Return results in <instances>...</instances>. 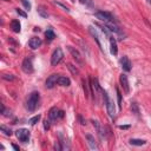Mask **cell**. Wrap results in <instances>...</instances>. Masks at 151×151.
<instances>
[{"label":"cell","mask_w":151,"mask_h":151,"mask_svg":"<svg viewBox=\"0 0 151 151\" xmlns=\"http://www.w3.org/2000/svg\"><path fill=\"white\" fill-rule=\"evenodd\" d=\"M39 100H40V95H39V92H37V91L32 92V93L29 96L27 100H26V107H27V110L31 111V112H33V111L37 109L38 104H39Z\"/></svg>","instance_id":"obj_1"},{"label":"cell","mask_w":151,"mask_h":151,"mask_svg":"<svg viewBox=\"0 0 151 151\" xmlns=\"http://www.w3.org/2000/svg\"><path fill=\"white\" fill-rule=\"evenodd\" d=\"M95 16H96L97 19L104 21V24H107V22H116L117 24V20L115 19V17H113L111 13H109V12L99 11V12H96Z\"/></svg>","instance_id":"obj_2"},{"label":"cell","mask_w":151,"mask_h":151,"mask_svg":"<svg viewBox=\"0 0 151 151\" xmlns=\"http://www.w3.org/2000/svg\"><path fill=\"white\" fill-rule=\"evenodd\" d=\"M102 96L105 100V105H106V110H107V113H109V116L111 118H113V116H115V105H113V102L109 98L107 93L105 91L102 92Z\"/></svg>","instance_id":"obj_3"},{"label":"cell","mask_w":151,"mask_h":151,"mask_svg":"<svg viewBox=\"0 0 151 151\" xmlns=\"http://www.w3.org/2000/svg\"><path fill=\"white\" fill-rule=\"evenodd\" d=\"M63 58H64V52H63V50L60 47L56 48L54 52L52 53V57H51V65L52 66H57L59 63L61 61Z\"/></svg>","instance_id":"obj_4"},{"label":"cell","mask_w":151,"mask_h":151,"mask_svg":"<svg viewBox=\"0 0 151 151\" xmlns=\"http://www.w3.org/2000/svg\"><path fill=\"white\" fill-rule=\"evenodd\" d=\"M21 69L25 73H32L33 72V58L32 57L25 58L24 61H22Z\"/></svg>","instance_id":"obj_5"},{"label":"cell","mask_w":151,"mask_h":151,"mask_svg":"<svg viewBox=\"0 0 151 151\" xmlns=\"http://www.w3.org/2000/svg\"><path fill=\"white\" fill-rule=\"evenodd\" d=\"M16 136L18 137V139L22 143H27L30 139V131L27 129H19L16 131Z\"/></svg>","instance_id":"obj_6"},{"label":"cell","mask_w":151,"mask_h":151,"mask_svg":"<svg viewBox=\"0 0 151 151\" xmlns=\"http://www.w3.org/2000/svg\"><path fill=\"white\" fill-rule=\"evenodd\" d=\"M67 50L70 51V53L72 54V57H73V59L76 60V63H78L79 65H83L84 60H83V57H82V54L79 53L78 50L74 48V47H72V46H67Z\"/></svg>","instance_id":"obj_7"},{"label":"cell","mask_w":151,"mask_h":151,"mask_svg":"<svg viewBox=\"0 0 151 151\" xmlns=\"http://www.w3.org/2000/svg\"><path fill=\"white\" fill-rule=\"evenodd\" d=\"M48 117H50V119H52V120H56L57 118H63V117H64V111L58 110L57 107H52V109H50V111H48Z\"/></svg>","instance_id":"obj_8"},{"label":"cell","mask_w":151,"mask_h":151,"mask_svg":"<svg viewBox=\"0 0 151 151\" xmlns=\"http://www.w3.org/2000/svg\"><path fill=\"white\" fill-rule=\"evenodd\" d=\"M119 80H120V85L123 87V90L125 93H129L130 92V85H129V79H128V76L125 73H122L120 77H119Z\"/></svg>","instance_id":"obj_9"},{"label":"cell","mask_w":151,"mask_h":151,"mask_svg":"<svg viewBox=\"0 0 151 151\" xmlns=\"http://www.w3.org/2000/svg\"><path fill=\"white\" fill-rule=\"evenodd\" d=\"M58 74H51L50 77L46 79L45 82V86L47 87V89H53L54 85H57V80H58Z\"/></svg>","instance_id":"obj_10"},{"label":"cell","mask_w":151,"mask_h":151,"mask_svg":"<svg viewBox=\"0 0 151 151\" xmlns=\"http://www.w3.org/2000/svg\"><path fill=\"white\" fill-rule=\"evenodd\" d=\"M41 39L40 38H38V37H32L31 39H30V41H29V45H30V47L32 48V50H37L38 47H40L41 46Z\"/></svg>","instance_id":"obj_11"},{"label":"cell","mask_w":151,"mask_h":151,"mask_svg":"<svg viewBox=\"0 0 151 151\" xmlns=\"http://www.w3.org/2000/svg\"><path fill=\"white\" fill-rule=\"evenodd\" d=\"M120 65H122L123 70L127 71V72H129L131 70V61L127 56H124L123 58H120Z\"/></svg>","instance_id":"obj_12"},{"label":"cell","mask_w":151,"mask_h":151,"mask_svg":"<svg viewBox=\"0 0 151 151\" xmlns=\"http://www.w3.org/2000/svg\"><path fill=\"white\" fill-rule=\"evenodd\" d=\"M110 52L113 56H117L118 53V47H117V41L113 37H110Z\"/></svg>","instance_id":"obj_13"},{"label":"cell","mask_w":151,"mask_h":151,"mask_svg":"<svg viewBox=\"0 0 151 151\" xmlns=\"http://www.w3.org/2000/svg\"><path fill=\"white\" fill-rule=\"evenodd\" d=\"M57 84L60 85V86H70L71 80H70V78L64 77V76H59L58 80H57Z\"/></svg>","instance_id":"obj_14"},{"label":"cell","mask_w":151,"mask_h":151,"mask_svg":"<svg viewBox=\"0 0 151 151\" xmlns=\"http://www.w3.org/2000/svg\"><path fill=\"white\" fill-rule=\"evenodd\" d=\"M89 32H90V34L95 38V40H96V43H97V45H98V47L102 50L103 51V47H102V44H100V40H99V37H98V34H97V32H96V30L92 27V26H90L89 27Z\"/></svg>","instance_id":"obj_15"},{"label":"cell","mask_w":151,"mask_h":151,"mask_svg":"<svg viewBox=\"0 0 151 151\" xmlns=\"http://www.w3.org/2000/svg\"><path fill=\"white\" fill-rule=\"evenodd\" d=\"M11 29H12V31H13V32L19 33L20 30H21V25H20L19 20H12L11 21Z\"/></svg>","instance_id":"obj_16"},{"label":"cell","mask_w":151,"mask_h":151,"mask_svg":"<svg viewBox=\"0 0 151 151\" xmlns=\"http://www.w3.org/2000/svg\"><path fill=\"white\" fill-rule=\"evenodd\" d=\"M86 139H87V143H89V145H90L91 149H97L96 141H95V138L91 135H86Z\"/></svg>","instance_id":"obj_17"},{"label":"cell","mask_w":151,"mask_h":151,"mask_svg":"<svg viewBox=\"0 0 151 151\" xmlns=\"http://www.w3.org/2000/svg\"><path fill=\"white\" fill-rule=\"evenodd\" d=\"M146 142L145 141H143V139H135V138H131L130 139V144L131 145H135V146H142V145H144Z\"/></svg>","instance_id":"obj_18"},{"label":"cell","mask_w":151,"mask_h":151,"mask_svg":"<svg viewBox=\"0 0 151 151\" xmlns=\"http://www.w3.org/2000/svg\"><path fill=\"white\" fill-rule=\"evenodd\" d=\"M45 37H46V39L47 40H53L54 38H56V34H54V32L52 31V30H47L46 32H45Z\"/></svg>","instance_id":"obj_19"},{"label":"cell","mask_w":151,"mask_h":151,"mask_svg":"<svg viewBox=\"0 0 151 151\" xmlns=\"http://www.w3.org/2000/svg\"><path fill=\"white\" fill-rule=\"evenodd\" d=\"M92 123H93V127L96 128V130H97L98 135H99L100 137H103V130H102V128H100L99 122H97V120H92Z\"/></svg>","instance_id":"obj_20"},{"label":"cell","mask_w":151,"mask_h":151,"mask_svg":"<svg viewBox=\"0 0 151 151\" xmlns=\"http://www.w3.org/2000/svg\"><path fill=\"white\" fill-rule=\"evenodd\" d=\"M83 84H84V92H85V96H86V97H89V95H90V90H89V87H90L89 79H87V80H84Z\"/></svg>","instance_id":"obj_21"},{"label":"cell","mask_w":151,"mask_h":151,"mask_svg":"<svg viewBox=\"0 0 151 151\" xmlns=\"http://www.w3.org/2000/svg\"><path fill=\"white\" fill-rule=\"evenodd\" d=\"M0 130H1L6 136H11L12 135V131H11V129H8V128H6L5 125H1V127H0Z\"/></svg>","instance_id":"obj_22"},{"label":"cell","mask_w":151,"mask_h":151,"mask_svg":"<svg viewBox=\"0 0 151 151\" xmlns=\"http://www.w3.org/2000/svg\"><path fill=\"white\" fill-rule=\"evenodd\" d=\"M67 69H69V70H70V71H71V72H72L73 74H74V76L79 73V71H78V69H76V67H74V66H73L72 64H67Z\"/></svg>","instance_id":"obj_23"},{"label":"cell","mask_w":151,"mask_h":151,"mask_svg":"<svg viewBox=\"0 0 151 151\" xmlns=\"http://www.w3.org/2000/svg\"><path fill=\"white\" fill-rule=\"evenodd\" d=\"M39 119H40V115L34 116L33 118H31V119H30V124H31V125H35L38 122H39Z\"/></svg>","instance_id":"obj_24"},{"label":"cell","mask_w":151,"mask_h":151,"mask_svg":"<svg viewBox=\"0 0 151 151\" xmlns=\"http://www.w3.org/2000/svg\"><path fill=\"white\" fill-rule=\"evenodd\" d=\"M3 78H4L5 80L12 82V80H14V76H12V74H3Z\"/></svg>","instance_id":"obj_25"},{"label":"cell","mask_w":151,"mask_h":151,"mask_svg":"<svg viewBox=\"0 0 151 151\" xmlns=\"http://www.w3.org/2000/svg\"><path fill=\"white\" fill-rule=\"evenodd\" d=\"M21 3H22V5L25 6V8H26V10H30V8H31V4H30L29 0H21Z\"/></svg>","instance_id":"obj_26"},{"label":"cell","mask_w":151,"mask_h":151,"mask_svg":"<svg viewBox=\"0 0 151 151\" xmlns=\"http://www.w3.org/2000/svg\"><path fill=\"white\" fill-rule=\"evenodd\" d=\"M131 110L136 113V115H138V113H139V111H138V106H137L136 103H132V105H131Z\"/></svg>","instance_id":"obj_27"},{"label":"cell","mask_w":151,"mask_h":151,"mask_svg":"<svg viewBox=\"0 0 151 151\" xmlns=\"http://www.w3.org/2000/svg\"><path fill=\"white\" fill-rule=\"evenodd\" d=\"M117 97H118V105H119V109H120L122 107V95H120L118 89H117Z\"/></svg>","instance_id":"obj_28"},{"label":"cell","mask_w":151,"mask_h":151,"mask_svg":"<svg viewBox=\"0 0 151 151\" xmlns=\"http://www.w3.org/2000/svg\"><path fill=\"white\" fill-rule=\"evenodd\" d=\"M17 13H18L19 16H21L22 18H26V17H27V14L25 13V12H22L21 10H19V8H17Z\"/></svg>","instance_id":"obj_29"},{"label":"cell","mask_w":151,"mask_h":151,"mask_svg":"<svg viewBox=\"0 0 151 151\" xmlns=\"http://www.w3.org/2000/svg\"><path fill=\"white\" fill-rule=\"evenodd\" d=\"M44 129H45V130H48V129H50V120H47V119L44 120Z\"/></svg>","instance_id":"obj_30"},{"label":"cell","mask_w":151,"mask_h":151,"mask_svg":"<svg viewBox=\"0 0 151 151\" xmlns=\"http://www.w3.org/2000/svg\"><path fill=\"white\" fill-rule=\"evenodd\" d=\"M38 12L40 13V16H43V17H47V13H45V12H44V8H43V7H39V8H38Z\"/></svg>","instance_id":"obj_31"},{"label":"cell","mask_w":151,"mask_h":151,"mask_svg":"<svg viewBox=\"0 0 151 151\" xmlns=\"http://www.w3.org/2000/svg\"><path fill=\"white\" fill-rule=\"evenodd\" d=\"M54 149H56V150H61V146L59 145V143H58V142L54 144Z\"/></svg>","instance_id":"obj_32"},{"label":"cell","mask_w":151,"mask_h":151,"mask_svg":"<svg viewBox=\"0 0 151 151\" xmlns=\"http://www.w3.org/2000/svg\"><path fill=\"white\" fill-rule=\"evenodd\" d=\"M130 127H129V125H124V127H123V125H120V127H119V129H129Z\"/></svg>","instance_id":"obj_33"},{"label":"cell","mask_w":151,"mask_h":151,"mask_svg":"<svg viewBox=\"0 0 151 151\" xmlns=\"http://www.w3.org/2000/svg\"><path fill=\"white\" fill-rule=\"evenodd\" d=\"M86 1H87V0H79V3H80V4H85Z\"/></svg>","instance_id":"obj_34"},{"label":"cell","mask_w":151,"mask_h":151,"mask_svg":"<svg viewBox=\"0 0 151 151\" xmlns=\"http://www.w3.org/2000/svg\"><path fill=\"white\" fill-rule=\"evenodd\" d=\"M13 149H14V150H19V148H18L17 145H13Z\"/></svg>","instance_id":"obj_35"},{"label":"cell","mask_w":151,"mask_h":151,"mask_svg":"<svg viewBox=\"0 0 151 151\" xmlns=\"http://www.w3.org/2000/svg\"><path fill=\"white\" fill-rule=\"evenodd\" d=\"M5 1H10V0H5Z\"/></svg>","instance_id":"obj_36"}]
</instances>
